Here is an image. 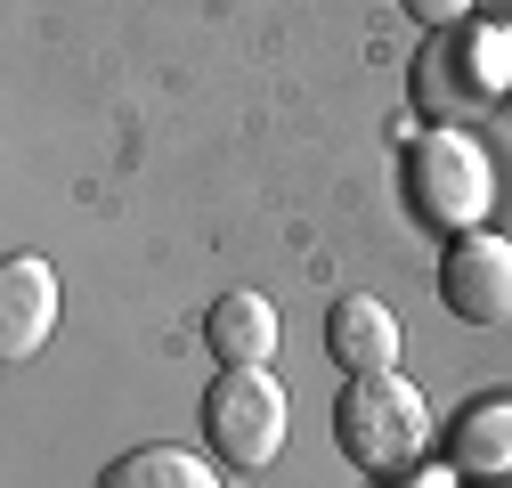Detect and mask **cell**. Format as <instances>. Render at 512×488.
Returning <instances> with one entry per match:
<instances>
[{
  "instance_id": "7c38bea8",
  "label": "cell",
  "mask_w": 512,
  "mask_h": 488,
  "mask_svg": "<svg viewBox=\"0 0 512 488\" xmlns=\"http://www.w3.org/2000/svg\"><path fill=\"white\" fill-rule=\"evenodd\" d=\"M391 488H456V464H447V472H439V464H415V472H399Z\"/></svg>"
},
{
  "instance_id": "8fae6325",
  "label": "cell",
  "mask_w": 512,
  "mask_h": 488,
  "mask_svg": "<svg viewBox=\"0 0 512 488\" xmlns=\"http://www.w3.org/2000/svg\"><path fill=\"white\" fill-rule=\"evenodd\" d=\"M407 17H415L423 33H456V25L472 17V0H407Z\"/></svg>"
},
{
  "instance_id": "7a4b0ae2",
  "label": "cell",
  "mask_w": 512,
  "mask_h": 488,
  "mask_svg": "<svg viewBox=\"0 0 512 488\" xmlns=\"http://www.w3.org/2000/svg\"><path fill=\"white\" fill-rule=\"evenodd\" d=\"M334 440H342V456L358 472L399 480V472H415L431 456V399L399 375V366L391 375H350L342 399H334Z\"/></svg>"
},
{
  "instance_id": "277c9868",
  "label": "cell",
  "mask_w": 512,
  "mask_h": 488,
  "mask_svg": "<svg viewBox=\"0 0 512 488\" xmlns=\"http://www.w3.org/2000/svg\"><path fill=\"white\" fill-rule=\"evenodd\" d=\"M285 423H293V399L269 366H220L212 391H204V440L236 464V472H261L285 456Z\"/></svg>"
},
{
  "instance_id": "5b68a950",
  "label": "cell",
  "mask_w": 512,
  "mask_h": 488,
  "mask_svg": "<svg viewBox=\"0 0 512 488\" xmlns=\"http://www.w3.org/2000/svg\"><path fill=\"white\" fill-rule=\"evenodd\" d=\"M439 301L456 310L464 326H504L512 318V236H456L439 261Z\"/></svg>"
},
{
  "instance_id": "ba28073f",
  "label": "cell",
  "mask_w": 512,
  "mask_h": 488,
  "mask_svg": "<svg viewBox=\"0 0 512 488\" xmlns=\"http://www.w3.org/2000/svg\"><path fill=\"white\" fill-rule=\"evenodd\" d=\"M204 342H212V358H220V366H269V358H277V342H285L277 301H269V293H252V285L220 293V301H212V318H204Z\"/></svg>"
},
{
  "instance_id": "30bf717a",
  "label": "cell",
  "mask_w": 512,
  "mask_h": 488,
  "mask_svg": "<svg viewBox=\"0 0 512 488\" xmlns=\"http://www.w3.org/2000/svg\"><path fill=\"white\" fill-rule=\"evenodd\" d=\"M98 488H220V472H212V456L179 448V440H147V448H122L98 472Z\"/></svg>"
},
{
  "instance_id": "3957f363",
  "label": "cell",
  "mask_w": 512,
  "mask_h": 488,
  "mask_svg": "<svg viewBox=\"0 0 512 488\" xmlns=\"http://www.w3.org/2000/svg\"><path fill=\"white\" fill-rule=\"evenodd\" d=\"M407 204L423 212V228H447V236H472L488 212H496V163L472 131H431L407 147Z\"/></svg>"
},
{
  "instance_id": "52a82bcc",
  "label": "cell",
  "mask_w": 512,
  "mask_h": 488,
  "mask_svg": "<svg viewBox=\"0 0 512 488\" xmlns=\"http://www.w3.org/2000/svg\"><path fill=\"white\" fill-rule=\"evenodd\" d=\"M49 334H57V269L17 253L0 269V358L25 366L33 350H49Z\"/></svg>"
},
{
  "instance_id": "6da1fadb",
  "label": "cell",
  "mask_w": 512,
  "mask_h": 488,
  "mask_svg": "<svg viewBox=\"0 0 512 488\" xmlns=\"http://www.w3.org/2000/svg\"><path fill=\"white\" fill-rule=\"evenodd\" d=\"M415 114L464 131V122L496 114L512 90V25H456V33H431V49H415Z\"/></svg>"
},
{
  "instance_id": "9c48e42d",
  "label": "cell",
  "mask_w": 512,
  "mask_h": 488,
  "mask_svg": "<svg viewBox=\"0 0 512 488\" xmlns=\"http://www.w3.org/2000/svg\"><path fill=\"white\" fill-rule=\"evenodd\" d=\"M447 464L472 472V480H504L512 472V399L504 391L472 399L456 423H447Z\"/></svg>"
},
{
  "instance_id": "8992f818",
  "label": "cell",
  "mask_w": 512,
  "mask_h": 488,
  "mask_svg": "<svg viewBox=\"0 0 512 488\" xmlns=\"http://www.w3.org/2000/svg\"><path fill=\"white\" fill-rule=\"evenodd\" d=\"M399 350H407V334H399V310L382 293H342L326 310V358L342 375H391Z\"/></svg>"
}]
</instances>
